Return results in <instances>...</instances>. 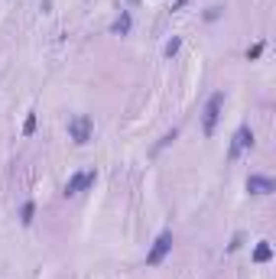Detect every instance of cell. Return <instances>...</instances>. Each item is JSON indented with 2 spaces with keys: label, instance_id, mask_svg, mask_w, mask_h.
Returning a JSON list of instances; mask_svg holds the SVG:
<instances>
[{
  "label": "cell",
  "instance_id": "obj_1",
  "mask_svg": "<svg viewBox=\"0 0 276 279\" xmlns=\"http://www.w3.org/2000/svg\"><path fill=\"white\" fill-rule=\"evenodd\" d=\"M221 107H224V91H214L211 98H208L205 110H202V133H205V137L214 133V127H218V120H221Z\"/></svg>",
  "mask_w": 276,
  "mask_h": 279
},
{
  "label": "cell",
  "instance_id": "obj_2",
  "mask_svg": "<svg viewBox=\"0 0 276 279\" xmlns=\"http://www.w3.org/2000/svg\"><path fill=\"white\" fill-rule=\"evenodd\" d=\"M91 137H95V120H91L88 114H75L69 120V140L78 143V146H85Z\"/></svg>",
  "mask_w": 276,
  "mask_h": 279
},
{
  "label": "cell",
  "instance_id": "obj_3",
  "mask_svg": "<svg viewBox=\"0 0 276 279\" xmlns=\"http://www.w3.org/2000/svg\"><path fill=\"white\" fill-rule=\"evenodd\" d=\"M253 146V130L250 127H237L234 130V137H231V146H228V163H234V159H241V153L244 149H250Z\"/></svg>",
  "mask_w": 276,
  "mask_h": 279
},
{
  "label": "cell",
  "instance_id": "obj_4",
  "mask_svg": "<svg viewBox=\"0 0 276 279\" xmlns=\"http://www.w3.org/2000/svg\"><path fill=\"white\" fill-rule=\"evenodd\" d=\"M172 244H175V241H172V231H163V234L156 237V244L150 247V253H146V266H159V263H163L166 253L172 250Z\"/></svg>",
  "mask_w": 276,
  "mask_h": 279
},
{
  "label": "cell",
  "instance_id": "obj_5",
  "mask_svg": "<svg viewBox=\"0 0 276 279\" xmlns=\"http://www.w3.org/2000/svg\"><path fill=\"white\" fill-rule=\"evenodd\" d=\"M95 178H98V172L95 169H85V172H75V175L65 182V198H71V195H78V192H85V188H91L95 185Z\"/></svg>",
  "mask_w": 276,
  "mask_h": 279
},
{
  "label": "cell",
  "instance_id": "obj_6",
  "mask_svg": "<svg viewBox=\"0 0 276 279\" xmlns=\"http://www.w3.org/2000/svg\"><path fill=\"white\" fill-rule=\"evenodd\" d=\"M247 192L250 195H273L276 192V182L267 175H247Z\"/></svg>",
  "mask_w": 276,
  "mask_h": 279
},
{
  "label": "cell",
  "instance_id": "obj_7",
  "mask_svg": "<svg viewBox=\"0 0 276 279\" xmlns=\"http://www.w3.org/2000/svg\"><path fill=\"white\" fill-rule=\"evenodd\" d=\"M130 26H134V16L124 10V13H120L117 20L110 23V33H114V36H127V33H130Z\"/></svg>",
  "mask_w": 276,
  "mask_h": 279
},
{
  "label": "cell",
  "instance_id": "obj_8",
  "mask_svg": "<svg viewBox=\"0 0 276 279\" xmlns=\"http://www.w3.org/2000/svg\"><path fill=\"white\" fill-rule=\"evenodd\" d=\"M270 260H273V247H270V244L263 241L260 247L253 250V263H270Z\"/></svg>",
  "mask_w": 276,
  "mask_h": 279
},
{
  "label": "cell",
  "instance_id": "obj_9",
  "mask_svg": "<svg viewBox=\"0 0 276 279\" xmlns=\"http://www.w3.org/2000/svg\"><path fill=\"white\" fill-rule=\"evenodd\" d=\"M33 217H36V205H33V202H23V208H20V224L30 227Z\"/></svg>",
  "mask_w": 276,
  "mask_h": 279
},
{
  "label": "cell",
  "instance_id": "obj_10",
  "mask_svg": "<svg viewBox=\"0 0 276 279\" xmlns=\"http://www.w3.org/2000/svg\"><path fill=\"white\" fill-rule=\"evenodd\" d=\"M179 46H182V39H179V36H172V39H169V42L163 46V55H166V59H172V55L179 52Z\"/></svg>",
  "mask_w": 276,
  "mask_h": 279
},
{
  "label": "cell",
  "instance_id": "obj_11",
  "mask_svg": "<svg viewBox=\"0 0 276 279\" xmlns=\"http://www.w3.org/2000/svg\"><path fill=\"white\" fill-rule=\"evenodd\" d=\"M175 137H179V130H169V133H166V137H163V140H159V143H156V146H153V153H159V149H166V146H169V143H172Z\"/></svg>",
  "mask_w": 276,
  "mask_h": 279
},
{
  "label": "cell",
  "instance_id": "obj_12",
  "mask_svg": "<svg viewBox=\"0 0 276 279\" xmlns=\"http://www.w3.org/2000/svg\"><path fill=\"white\" fill-rule=\"evenodd\" d=\"M36 133V114H26V124H23V137H33Z\"/></svg>",
  "mask_w": 276,
  "mask_h": 279
},
{
  "label": "cell",
  "instance_id": "obj_13",
  "mask_svg": "<svg viewBox=\"0 0 276 279\" xmlns=\"http://www.w3.org/2000/svg\"><path fill=\"white\" fill-rule=\"evenodd\" d=\"M263 55V42H253L250 49H247V62H253V59H260Z\"/></svg>",
  "mask_w": 276,
  "mask_h": 279
},
{
  "label": "cell",
  "instance_id": "obj_14",
  "mask_svg": "<svg viewBox=\"0 0 276 279\" xmlns=\"http://www.w3.org/2000/svg\"><path fill=\"white\" fill-rule=\"evenodd\" d=\"M241 244H244V234H237L234 241H231V244H228V253H234V250H237V247H241Z\"/></svg>",
  "mask_w": 276,
  "mask_h": 279
},
{
  "label": "cell",
  "instance_id": "obj_15",
  "mask_svg": "<svg viewBox=\"0 0 276 279\" xmlns=\"http://www.w3.org/2000/svg\"><path fill=\"white\" fill-rule=\"evenodd\" d=\"M218 16H221V7H211V10L205 13V20H218Z\"/></svg>",
  "mask_w": 276,
  "mask_h": 279
},
{
  "label": "cell",
  "instance_id": "obj_16",
  "mask_svg": "<svg viewBox=\"0 0 276 279\" xmlns=\"http://www.w3.org/2000/svg\"><path fill=\"white\" fill-rule=\"evenodd\" d=\"M185 3H189V0H175V3H172V10H182Z\"/></svg>",
  "mask_w": 276,
  "mask_h": 279
}]
</instances>
